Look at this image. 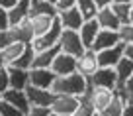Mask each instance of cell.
I'll list each match as a JSON object with an SVG mask.
<instances>
[{"label":"cell","instance_id":"cell-21","mask_svg":"<svg viewBox=\"0 0 133 116\" xmlns=\"http://www.w3.org/2000/svg\"><path fill=\"white\" fill-rule=\"evenodd\" d=\"M59 45L57 47H51V49H43V51H35V57H33V67L31 69H49L53 59L57 57L59 53Z\"/></svg>","mask_w":133,"mask_h":116},{"label":"cell","instance_id":"cell-24","mask_svg":"<svg viewBox=\"0 0 133 116\" xmlns=\"http://www.w3.org/2000/svg\"><path fill=\"white\" fill-rule=\"evenodd\" d=\"M55 18L51 16H29V26H31V32H33V37H39L51 28Z\"/></svg>","mask_w":133,"mask_h":116},{"label":"cell","instance_id":"cell-2","mask_svg":"<svg viewBox=\"0 0 133 116\" xmlns=\"http://www.w3.org/2000/svg\"><path fill=\"white\" fill-rule=\"evenodd\" d=\"M61 36H63V26H61V22L55 18L53 24H51V28L47 30L43 36L33 37V42L29 43V45L33 47V51L51 49V47H57V45H59V39H61Z\"/></svg>","mask_w":133,"mask_h":116},{"label":"cell","instance_id":"cell-15","mask_svg":"<svg viewBox=\"0 0 133 116\" xmlns=\"http://www.w3.org/2000/svg\"><path fill=\"white\" fill-rule=\"evenodd\" d=\"M96 22H98L100 30H114V32H117L121 26V22L117 20V16L114 14L112 6H108V8H100L98 14H96Z\"/></svg>","mask_w":133,"mask_h":116},{"label":"cell","instance_id":"cell-26","mask_svg":"<svg viewBox=\"0 0 133 116\" xmlns=\"http://www.w3.org/2000/svg\"><path fill=\"white\" fill-rule=\"evenodd\" d=\"M33 57H35V51H33V47H31V45H28L24 53H22L20 57H18L16 61L12 63V67H18V69H25V71H29V69L33 67Z\"/></svg>","mask_w":133,"mask_h":116},{"label":"cell","instance_id":"cell-3","mask_svg":"<svg viewBox=\"0 0 133 116\" xmlns=\"http://www.w3.org/2000/svg\"><path fill=\"white\" fill-rule=\"evenodd\" d=\"M59 49L63 53H69L72 57H80V55L86 51V47L82 45V39H80L78 32H72V30H63V36L59 39Z\"/></svg>","mask_w":133,"mask_h":116},{"label":"cell","instance_id":"cell-16","mask_svg":"<svg viewBox=\"0 0 133 116\" xmlns=\"http://www.w3.org/2000/svg\"><path fill=\"white\" fill-rule=\"evenodd\" d=\"M98 32H100V26H98V22H96V18L82 22V26H80V30H78V36H80L82 45L86 47V49H90V47H92V43H94Z\"/></svg>","mask_w":133,"mask_h":116},{"label":"cell","instance_id":"cell-25","mask_svg":"<svg viewBox=\"0 0 133 116\" xmlns=\"http://www.w3.org/2000/svg\"><path fill=\"white\" fill-rule=\"evenodd\" d=\"M123 106H125V98L116 91V95H114L112 102H110L102 112H98V116H121V110H123Z\"/></svg>","mask_w":133,"mask_h":116},{"label":"cell","instance_id":"cell-20","mask_svg":"<svg viewBox=\"0 0 133 116\" xmlns=\"http://www.w3.org/2000/svg\"><path fill=\"white\" fill-rule=\"evenodd\" d=\"M29 10H31V0H20L14 8L8 10L10 26H16V24H20V22L28 20L29 18Z\"/></svg>","mask_w":133,"mask_h":116},{"label":"cell","instance_id":"cell-45","mask_svg":"<svg viewBox=\"0 0 133 116\" xmlns=\"http://www.w3.org/2000/svg\"><path fill=\"white\" fill-rule=\"evenodd\" d=\"M51 116H63V114H55V112H51Z\"/></svg>","mask_w":133,"mask_h":116},{"label":"cell","instance_id":"cell-30","mask_svg":"<svg viewBox=\"0 0 133 116\" xmlns=\"http://www.w3.org/2000/svg\"><path fill=\"white\" fill-rule=\"evenodd\" d=\"M117 36H119V42L123 43H133V24H121L117 30Z\"/></svg>","mask_w":133,"mask_h":116},{"label":"cell","instance_id":"cell-11","mask_svg":"<svg viewBox=\"0 0 133 116\" xmlns=\"http://www.w3.org/2000/svg\"><path fill=\"white\" fill-rule=\"evenodd\" d=\"M98 65L100 67H114L123 59V43H117V45L110 47V49H104V51H98Z\"/></svg>","mask_w":133,"mask_h":116},{"label":"cell","instance_id":"cell-19","mask_svg":"<svg viewBox=\"0 0 133 116\" xmlns=\"http://www.w3.org/2000/svg\"><path fill=\"white\" fill-rule=\"evenodd\" d=\"M10 36L14 42H22V43H31L33 42V32L29 26V18L16 26H10Z\"/></svg>","mask_w":133,"mask_h":116},{"label":"cell","instance_id":"cell-40","mask_svg":"<svg viewBox=\"0 0 133 116\" xmlns=\"http://www.w3.org/2000/svg\"><path fill=\"white\" fill-rule=\"evenodd\" d=\"M121 116H133V102H125L123 110H121Z\"/></svg>","mask_w":133,"mask_h":116},{"label":"cell","instance_id":"cell-12","mask_svg":"<svg viewBox=\"0 0 133 116\" xmlns=\"http://www.w3.org/2000/svg\"><path fill=\"white\" fill-rule=\"evenodd\" d=\"M117 43H121L117 32H114V30H100L90 49L98 53V51H104V49H110V47L117 45Z\"/></svg>","mask_w":133,"mask_h":116},{"label":"cell","instance_id":"cell-35","mask_svg":"<svg viewBox=\"0 0 133 116\" xmlns=\"http://www.w3.org/2000/svg\"><path fill=\"white\" fill-rule=\"evenodd\" d=\"M4 30H10V16H8V10L0 8V32Z\"/></svg>","mask_w":133,"mask_h":116},{"label":"cell","instance_id":"cell-6","mask_svg":"<svg viewBox=\"0 0 133 116\" xmlns=\"http://www.w3.org/2000/svg\"><path fill=\"white\" fill-rule=\"evenodd\" d=\"M80 98L76 96H69V95H55L53 102H51V112L55 114H63V116H72L78 108Z\"/></svg>","mask_w":133,"mask_h":116},{"label":"cell","instance_id":"cell-36","mask_svg":"<svg viewBox=\"0 0 133 116\" xmlns=\"http://www.w3.org/2000/svg\"><path fill=\"white\" fill-rule=\"evenodd\" d=\"M72 6H76V0H59L55 4V8H57V12H63V10L72 8Z\"/></svg>","mask_w":133,"mask_h":116},{"label":"cell","instance_id":"cell-7","mask_svg":"<svg viewBox=\"0 0 133 116\" xmlns=\"http://www.w3.org/2000/svg\"><path fill=\"white\" fill-rule=\"evenodd\" d=\"M88 83L92 87H102V89H110V91H116L117 89V77L116 71L110 69V67H100L94 75H92Z\"/></svg>","mask_w":133,"mask_h":116},{"label":"cell","instance_id":"cell-22","mask_svg":"<svg viewBox=\"0 0 133 116\" xmlns=\"http://www.w3.org/2000/svg\"><path fill=\"white\" fill-rule=\"evenodd\" d=\"M57 8H55L51 2L47 0H31V10H29V16H51L57 18Z\"/></svg>","mask_w":133,"mask_h":116},{"label":"cell","instance_id":"cell-18","mask_svg":"<svg viewBox=\"0 0 133 116\" xmlns=\"http://www.w3.org/2000/svg\"><path fill=\"white\" fill-rule=\"evenodd\" d=\"M28 45H29V43L12 42V43H8L4 49H0V57H2V63H4V67L12 65V63H14V61H16V59L25 51V47H28Z\"/></svg>","mask_w":133,"mask_h":116},{"label":"cell","instance_id":"cell-14","mask_svg":"<svg viewBox=\"0 0 133 116\" xmlns=\"http://www.w3.org/2000/svg\"><path fill=\"white\" fill-rule=\"evenodd\" d=\"M55 81V73L51 69H29V85L39 89H49Z\"/></svg>","mask_w":133,"mask_h":116},{"label":"cell","instance_id":"cell-29","mask_svg":"<svg viewBox=\"0 0 133 116\" xmlns=\"http://www.w3.org/2000/svg\"><path fill=\"white\" fill-rule=\"evenodd\" d=\"M114 14L121 24H129V12H131V4H112Z\"/></svg>","mask_w":133,"mask_h":116},{"label":"cell","instance_id":"cell-1","mask_svg":"<svg viewBox=\"0 0 133 116\" xmlns=\"http://www.w3.org/2000/svg\"><path fill=\"white\" fill-rule=\"evenodd\" d=\"M88 83L86 77H82L80 73H72L66 77H55L53 85H51V92L53 95H69V96H84L88 92Z\"/></svg>","mask_w":133,"mask_h":116},{"label":"cell","instance_id":"cell-10","mask_svg":"<svg viewBox=\"0 0 133 116\" xmlns=\"http://www.w3.org/2000/svg\"><path fill=\"white\" fill-rule=\"evenodd\" d=\"M57 20L61 22L63 30H72V32H78L80 26H82L84 18L82 14H80V10L76 8V6H72V8L69 10H63V12L57 14Z\"/></svg>","mask_w":133,"mask_h":116},{"label":"cell","instance_id":"cell-39","mask_svg":"<svg viewBox=\"0 0 133 116\" xmlns=\"http://www.w3.org/2000/svg\"><path fill=\"white\" fill-rule=\"evenodd\" d=\"M123 57H127V59L133 61V43H125L123 45Z\"/></svg>","mask_w":133,"mask_h":116},{"label":"cell","instance_id":"cell-13","mask_svg":"<svg viewBox=\"0 0 133 116\" xmlns=\"http://www.w3.org/2000/svg\"><path fill=\"white\" fill-rule=\"evenodd\" d=\"M2 98L8 100L12 106H16V108H18V110H20L24 116H28L29 108H31V104H29L28 96H25V91H18V89H8V91L2 95Z\"/></svg>","mask_w":133,"mask_h":116},{"label":"cell","instance_id":"cell-4","mask_svg":"<svg viewBox=\"0 0 133 116\" xmlns=\"http://www.w3.org/2000/svg\"><path fill=\"white\" fill-rule=\"evenodd\" d=\"M114 95H116V91L102 89V87H92V85H90V87H88V92L84 96L90 100V104L96 108V112H102L110 102H112Z\"/></svg>","mask_w":133,"mask_h":116},{"label":"cell","instance_id":"cell-17","mask_svg":"<svg viewBox=\"0 0 133 116\" xmlns=\"http://www.w3.org/2000/svg\"><path fill=\"white\" fill-rule=\"evenodd\" d=\"M8 79H10V89H18V91H25V87L29 85V71L18 69V67L8 65Z\"/></svg>","mask_w":133,"mask_h":116},{"label":"cell","instance_id":"cell-42","mask_svg":"<svg viewBox=\"0 0 133 116\" xmlns=\"http://www.w3.org/2000/svg\"><path fill=\"white\" fill-rule=\"evenodd\" d=\"M114 4H131V0H114Z\"/></svg>","mask_w":133,"mask_h":116},{"label":"cell","instance_id":"cell-33","mask_svg":"<svg viewBox=\"0 0 133 116\" xmlns=\"http://www.w3.org/2000/svg\"><path fill=\"white\" fill-rule=\"evenodd\" d=\"M10 89V79H8V71H6V67H2L0 69V92L4 95L6 91Z\"/></svg>","mask_w":133,"mask_h":116},{"label":"cell","instance_id":"cell-31","mask_svg":"<svg viewBox=\"0 0 133 116\" xmlns=\"http://www.w3.org/2000/svg\"><path fill=\"white\" fill-rule=\"evenodd\" d=\"M116 91H117V92H119V95L125 98V102H133V75L127 79V83H125L123 87L116 89Z\"/></svg>","mask_w":133,"mask_h":116},{"label":"cell","instance_id":"cell-23","mask_svg":"<svg viewBox=\"0 0 133 116\" xmlns=\"http://www.w3.org/2000/svg\"><path fill=\"white\" fill-rule=\"evenodd\" d=\"M114 71H116L117 89H119V87H123V85L127 83V79L133 75V61H131V59H127V57H123L116 67H114Z\"/></svg>","mask_w":133,"mask_h":116},{"label":"cell","instance_id":"cell-32","mask_svg":"<svg viewBox=\"0 0 133 116\" xmlns=\"http://www.w3.org/2000/svg\"><path fill=\"white\" fill-rule=\"evenodd\" d=\"M0 116H24V114H22L16 106H12L8 100L2 98L0 100Z\"/></svg>","mask_w":133,"mask_h":116},{"label":"cell","instance_id":"cell-41","mask_svg":"<svg viewBox=\"0 0 133 116\" xmlns=\"http://www.w3.org/2000/svg\"><path fill=\"white\" fill-rule=\"evenodd\" d=\"M94 2H96V6H98V10L100 8H108V6L114 4V0H94Z\"/></svg>","mask_w":133,"mask_h":116},{"label":"cell","instance_id":"cell-27","mask_svg":"<svg viewBox=\"0 0 133 116\" xmlns=\"http://www.w3.org/2000/svg\"><path fill=\"white\" fill-rule=\"evenodd\" d=\"M76 8L80 10L84 20H92L98 14V6H96L94 0H76Z\"/></svg>","mask_w":133,"mask_h":116},{"label":"cell","instance_id":"cell-47","mask_svg":"<svg viewBox=\"0 0 133 116\" xmlns=\"http://www.w3.org/2000/svg\"><path fill=\"white\" fill-rule=\"evenodd\" d=\"M131 6H133V0H131Z\"/></svg>","mask_w":133,"mask_h":116},{"label":"cell","instance_id":"cell-43","mask_svg":"<svg viewBox=\"0 0 133 116\" xmlns=\"http://www.w3.org/2000/svg\"><path fill=\"white\" fill-rule=\"evenodd\" d=\"M129 24H133V6H131V12H129Z\"/></svg>","mask_w":133,"mask_h":116},{"label":"cell","instance_id":"cell-8","mask_svg":"<svg viewBox=\"0 0 133 116\" xmlns=\"http://www.w3.org/2000/svg\"><path fill=\"white\" fill-rule=\"evenodd\" d=\"M98 69H100V65H98V55H96V51L86 49L80 57H76V73H80L82 77L90 79Z\"/></svg>","mask_w":133,"mask_h":116},{"label":"cell","instance_id":"cell-5","mask_svg":"<svg viewBox=\"0 0 133 116\" xmlns=\"http://www.w3.org/2000/svg\"><path fill=\"white\" fill-rule=\"evenodd\" d=\"M49 69L55 73V77H66V75H72V73H76V57L59 51Z\"/></svg>","mask_w":133,"mask_h":116},{"label":"cell","instance_id":"cell-28","mask_svg":"<svg viewBox=\"0 0 133 116\" xmlns=\"http://www.w3.org/2000/svg\"><path fill=\"white\" fill-rule=\"evenodd\" d=\"M72 116H98V112H96V108L90 104V100L86 96H80L78 108H76V112Z\"/></svg>","mask_w":133,"mask_h":116},{"label":"cell","instance_id":"cell-9","mask_svg":"<svg viewBox=\"0 0 133 116\" xmlns=\"http://www.w3.org/2000/svg\"><path fill=\"white\" fill-rule=\"evenodd\" d=\"M25 96H28L31 106H49L51 108L55 95L49 89H39V87H33V85H28L25 87Z\"/></svg>","mask_w":133,"mask_h":116},{"label":"cell","instance_id":"cell-46","mask_svg":"<svg viewBox=\"0 0 133 116\" xmlns=\"http://www.w3.org/2000/svg\"><path fill=\"white\" fill-rule=\"evenodd\" d=\"M0 100H2V92H0Z\"/></svg>","mask_w":133,"mask_h":116},{"label":"cell","instance_id":"cell-37","mask_svg":"<svg viewBox=\"0 0 133 116\" xmlns=\"http://www.w3.org/2000/svg\"><path fill=\"white\" fill-rule=\"evenodd\" d=\"M12 36H10V30H4V32H0V49H4L8 43H12Z\"/></svg>","mask_w":133,"mask_h":116},{"label":"cell","instance_id":"cell-44","mask_svg":"<svg viewBox=\"0 0 133 116\" xmlns=\"http://www.w3.org/2000/svg\"><path fill=\"white\" fill-rule=\"evenodd\" d=\"M47 2H51V4L55 6V4H57V2H59V0H47Z\"/></svg>","mask_w":133,"mask_h":116},{"label":"cell","instance_id":"cell-38","mask_svg":"<svg viewBox=\"0 0 133 116\" xmlns=\"http://www.w3.org/2000/svg\"><path fill=\"white\" fill-rule=\"evenodd\" d=\"M18 2H20V0H0V8L10 10V8H14V6H16Z\"/></svg>","mask_w":133,"mask_h":116},{"label":"cell","instance_id":"cell-34","mask_svg":"<svg viewBox=\"0 0 133 116\" xmlns=\"http://www.w3.org/2000/svg\"><path fill=\"white\" fill-rule=\"evenodd\" d=\"M28 116H51V108L49 106H31Z\"/></svg>","mask_w":133,"mask_h":116}]
</instances>
